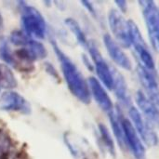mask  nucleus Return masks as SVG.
Returning <instances> with one entry per match:
<instances>
[{
  "mask_svg": "<svg viewBox=\"0 0 159 159\" xmlns=\"http://www.w3.org/2000/svg\"><path fill=\"white\" fill-rule=\"evenodd\" d=\"M17 87V79L11 69L5 63L0 62V92L2 89L11 90Z\"/></svg>",
  "mask_w": 159,
  "mask_h": 159,
  "instance_id": "nucleus-16",
  "label": "nucleus"
},
{
  "mask_svg": "<svg viewBox=\"0 0 159 159\" xmlns=\"http://www.w3.org/2000/svg\"><path fill=\"white\" fill-rule=\"evenodd\" d=\"M0 59L7 65L14 67V59L12 50L9 48L7 41L4 38L0 39Z\"/></svg>",
  "mask_w": 159,
  "mask_h": 159,
  "instance_id": "nucleus-19",
  "label": "nucleus"
},
{
  "mask_svg": "<svg viewBox=\"0 0 159 159\" xmlns=\"http://www.w3.org/2000/svg\"><path fill=\"white\" fill-rule=\"evenodd\" d=\"M0 110L29 115L32 108L27 100L13 90H6L0 95Z\"/></svg>",
  "mask_w": 159,
  "mask_h": 159,
  "instance_id": "nucleus-9",
  "label": "nucleus"
},
{
  "mask_svg": "<svg viewBox=\"0 0 159 159\" xmlns=\"http://www.w3.org/2000/svg\"><path fill=\"white\" fill-rule=\"evenodd\" d=\"M121 122L125 134V142L127 149H129L136 159H145L146 150L143 142L137 133L129 118L121 112Z\"/></svg>",
  "mask_w": 159,
  "mask_h": 159,
  "instance_id": "nucleus-8",
  "label": "nucleus"
},
{
  "mask_svg": "<svg viewBox=\"0 0 159 159\" xmlns=\"http://www.w3.org/2000/svg\"><path fill=\"white\" fill-rule=\"evenodd\" d=\"M103 45L111 60L121 69L129 71L132 69V62L123 48L112 37L111 34H105L103 35Z\"/></svg>",
  "mask_w": 159,
  "mask_h": 159,
  "instance_id": "nucleus-10",
  "label": "nucleus"
},
{
  "mask_svg": "<svg viewBox=\"0 0 159 159\" xmlns=\"http://www.w3.org/2000/svg\"><path fill=\"white\" fill-rule=\"evenodd\" d=\"M115 4L117 6V10H119L121 13H124L128 10V3L126 1H116Z\"/></svg>",
  "mask_w": 159,
  "mask_h": 159,
  "instance_id": "nucleus-21",
  "label": "nucleus"
},
{
  "mask_svg": "<svg viewBox=\"0 0 159 159\" xmlns=\"http://www.w3.org/2000/svg\"><path fill=\"white\" fill-rule=\"evenodd\" d=\"M148 36L153 48L159 52V7L154 1H140Z\"/></svg>",
  "mask_w": 159,
  "mask_h": 159,
  "instance_id": "nucleus-6",
  "label": "nucleus"
},
{
  "mask_svg": "<svg viewBox=\"0 0 159 159\" xmlns=\"http://www.w3.org/2000/svg\"><path fill=\"white\" fill-rule=\"evenodd\" d=\"M65 24L67 25V27L70 29V31L73 33V34L75 35V37L76 38L77 42L85 48H88L90 40L88 39L86 34L84 33V31L82 30L81 26L79 25V23L74 20L73 18H68L65 20Z\"/></svg>",
  "mask_w": 159,
  "mask_h": 159,
  "instance_id": "nucleus-17",
  "label": "nucleus"
},
{
  "mask_svg": "<svg viewBox=\"0 0 159 159\" xmlns=\"http://www.w3.org/2000/svg\"><path fill=\"white\" fill-rule=\"evenodd\" d=\"M131 48H133L135 56L138 60V64L143 66L145 69L151 72H157V65H156L154 56L149 47L146 45L139 27L136 25L134 21L132 24Z\"/></svg>",
  "mask_w": 159,
  "mask_h": 159,
  "instance_id": "nucleus-7",
  "label": "nucleus"
},
{
  "mask_svg": "<svg viewBox=\"0 0 159 159\" xmlns=\"http://www.w3.org/2000/svg\"><path fill=\"white\" fill-rule=\"evenodd\" d=\"M90 96L96 102L98 106L105 112L107 115L115 110L114 103L107 92V89L94 76H90L88 79Z\"/></svg>",
  "mask_w": 159,
  "mask_h": 159,
  "instance_id": "nucleus-11",
  "label": "nucleus"
},
{
  "mask_svg": "<svg viewBox=\"0 0 159 159\" xmlns=\"http://www.w3.org/2000/svg\"><path fill=\"white\" fill-rule=\"evenodd\" d=\"M98 131H99V137L100 141L102 143L103 147L105 150L111 155L115 156L116 155V149H115V142L112 137V134L110 133L109 129L106 128L105 125L103 124H99L98 127Z\"/></svg>",
  "mask_w": 159,
  "mask_h": 159,
  "instance_id": "nucleus-18",
  "label": "nucleus"
},
{
  "mask_svg": "<svg viewBox=\"0 0 159 159\" xmlns=\"http://www.w3.org/2000/svg\"><path fill=\"white\" fill-rule=\"evenodd\" d=\"M112 90H114L117 101L120 102L122 106L127 107L129 109L132 105L129 95V89H128L127 82L124 76L121 75V73L115 68H114V87Z\"/></svg>",
  "mask_w": 159,
  "mask_h": 159,
  "instance_id": "nucleus-13",
  "label": "nucleus"
},
{
  "mask_svg": "<svg viewBox=\"0 0 159 159\" xmlns=\"http://www.w3.org/2000/svg\"><path fill=\"white\" fill-rule=\"evenodd\" d=\"M128 110L129 120L143 143L150 147L156 146L158 143V137L152 124H150L144 118V116L138 110V108L134 105H131Z\"/></svg>",
  "mask_w": 159,
  "mask_h": 159,
  "instance_id": "nucleus-5",
  "label": "nucleus"
},
{
  "mask_svg": "<svg viewBox=\"0 0 159 159\" xmlns=\"http://www.w3.org/2000/svg\"><path fill=\"white\" fill-rule=\"evenodd\" d=\"M93 61V68L97 75V79L107 89L112 90L114 87V67H111L100 52L98 47L90 40L86 48Z\"/></svg>",
  "mask_w": 159,
  "mask_h": 159,
  "instance_id": "nucleus-4",
  "label": "nucleus"
},
{
  "mask_svg": "<svg viewBox=\"0 0 159 159\" xmlns=\"http://www.w3.org/2000/svg\"><path fill=\"white\" fill-rule=\"evenodd\" d=\"M108 24L112 37L122 48H131L133 20H127L123 13L116 8H112L108 13Z\"/></svg>",
  "mask_w": 159,
  "mask_h": 159,
  "instance_id": "nucleus-3",
  "label": "nucleus"
},
{
  "mask_svg": "<svg viewBox=\"0 0 159 159\" xmlns=\"http://www.w3.org/2000/svg\"><path fill=\"white\" fill-rule=\"evenodd\" d=\"M51 43L54 52L60 61L61 73L70 92L82 103L89 104L91 101V96L88 80L85 79L75 63L61 50L56 41L52 40Z\"/></svg>",
  "mask_w": 159,
  "mask_h": 159,
  "instance_id": "nucleus-1",
  "label": "nucleus"
},
{
  "mask_svg": "<svg viewBox=\"0 0 159 159\" xmlns=\"http://www.w3.org/2000/svg\"><path fill=\"white\" fill-rule=\"evenodd\" d=\"M136 71L138 74V78L144 89L145 94H150L158 91L159 82L157 72H151L140 64H138Z\"/></svg>",
  "mask_w": 159,
  "mask_h": 159,
  "instance_id": "nucleus-14",
  "label": "nucleus"
},
{
  "mask_svg": "<svg viewBox=\"0 0 159 159\" xmlns=\"http://www.w3.org/2000/svg\"><path fill=\"white\" fill-rule=\"evenodd\" d=\"M146 95L157 104V106L159 108V90L153 92V93H150V94H146Z\"/></svg>",
  "mask_w": 159,
  "mask_h": 159,
  "instance_id": "nucleus-22",
  "label": "nucleus"
},
{
  "mask_svg": "<svg viewBox=\"0 0 159 159\" xmlns=\"http://www.w3.org/2000/svg\"><path fill=\"white\" fill-rule=\"evenodd\" d=\"M137 108L144 118L159 129V108L143 90H138L135 95Z\"/></svg>",
  "mask_w": 159,
  "mask_h": 159,
  "instance_id": "nucleus-12",
  "label": "nucleus"
},
{
  "mask_svg": "<svg viewBox=\"0 0 159 159\" xmlns=\"http://www.w3.org/2000/svg\"><path fill=\"white\" fill-rule=\"evenodd\" d=\"M11 150V141L8 135L0 130V159H9Z\"/></svg>",
  "mask_w": 159,
  "mask_h": 159,
  "instance_id": "nucleus-20",
  "label": "nucleus"
},
{
  "mask_svg": "<svg viewBox=\"0 0 159 159\" xmlns=\"http://www.w3.org/2000/svg\"><path fill=\"white\" fill-rule=\"evenodd\" d=\"M20 4L22 31L35 40L44 39L47 34V23L42 14L33 6L24 2Z\"/></svg>",
  "mask_w": 159,
  "mask_h": 159,
  "instance_id": "nucleus-2",
  "label": "nucleus"
},
{
  "mask_svg": "<svg viewBox=\"0 0 159 159\" xmlns=\"http://www.w3.org/2000/svg\"><path fill=\"white\" fill-rule=\"evenodd\" d=\"M111 129L113 131V134L120 146L121 149L127 150L126 146V142H125V134H124V129L121 122V110L119 108H115V110L108 115Z\"/></svg>",
  "mask_w": 159,
  "mask_h": 159,
  "instance_id": "nucleus-15",
  "label": "nucleus"
}]
</instances>
